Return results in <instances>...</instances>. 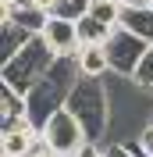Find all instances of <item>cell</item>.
<instances>
[{
  "instance_id": "obj_1",
  "label": "cell",
  "mask_w": 153,
  "mask_h": 157,
  "mask_svg": "<svg viewBox=\"0 0 153 157\" xmlns=\"http://www.w3.org/2000/svg\"><path fill=\"white\" fill-rule=\"evenodd\" d=\"M78 78H82V71H78L75 57H57L50 64V71L25 93V114L43 128L47 118L68 104V97H71V89H75Z\"/></svg>"
},
{
  "instance_id": "obj_2",
  "label": "cell",
  "mask_w": 153,
  "mask_h": 157,
  "mask_svg": "<svg viewBox=\"0 0 153 157\" xmlns=\"http://www.w3.org/2000/svg\"><path fill=\"white\" fill-rule=\"evenodd\" d=\"M64 107L82 121L89 143L103 147L107 139H110V93H107L103 78H86L82 75L75 82V89H71V97H68Z\"/></svg>"
},
{
  "instance_id": "obj_3",
  "label": "cell",
  "mask_w": 153,
  "mask_h": 157,
  "mask_svg": "<svg viewBox=\"0 0 153 157\" xmlns=\"http://www.w3.org/2000/svg\"><path fill=\"white\" fill-rule=\"evenodd\" d=\"M54 61H57V54L47 47V39H43V36H32L29 43L7 61V64H0V82H7V86L18 89V93H29L39 78L50 71Z\"/></svg>"
},
{
  "instance_id": "obj_4",
  "label": "cell",
  "mask_w": 153,
  "mask_h": 157,
  "mask_svg": "<svg viewBox=\"0 0 153 157\" xmlns=\"http://www.w3.org/2000/svg\"><path fill=\"white\" fill-rule=\"evenodd\" d=\"M103 47H107V57H110V71L132 78L135 68H139V61H143V54L150 50V39H143L139 32L128 29V25H118Z\"/></svg>"
},
{
  "instance_id": "obj_5",
  "label": "cell",
  "mask_w": 153,
  "mask_h": 157,
  "mask_svg": "<svg viewBox=\"0 0 153 157\" xmlns=\"http://www.w3.org/2000/svg\"><path fill=\"white\" fill-rule=\"evenodd\" d=\"M43 139H47V147H54L57 154H64V157H75L82 147H89V136H86V128H82V121H78L68 107L54 111V114L47 118Z\"/></svg>"
},
{
  "instance_id": "obj_6",
  "label": "cell",
  "mask_w": 153,
  "mask_h": 157,
  "mask_svg": "<svg viewBox=\"0 0 153 157\" xmlns=\"http://www.w3.org/2000/svg\"><path fill=\"white\" fill-rule=\"evenodd\" d=\"M39 36L47 39V47L54 50L57 57H75L78 47H82V39H78V21L75 18H61V14H50Z\"/></svg>"
},
{
  "instance_id": "obj_7",
  "label": "cell",
  "mask_w": 153,
  "mask_h": 157,
  "mask_svg": "<svg viewBox=\"0 0 153 157\" xmlns=\"http://www.w3.org/2000/svg\"><path fill=\"white\" fill-rule=\"evenodd\" d=\"M75 64H78V71H82L86 78L110 75V57H107V47H103V43H86V47H78Z\"/></svg>"
},
{
  "instance_id": "obj_8",
  "label": "cell",
  "mask_w": 153,
  "mask_h": 157,
  "mask_svg": "<svg viewBox=\"0 0 153 157\" xmlns=\"http://www.w3.org/2000/svg\"><path fill=\"white\" fill-rule=\"evenodd\" d=\"M29 39H32V32L21 29L18 21H0V64H7Z\"/></svg>"
},
{
  "instance_id": "obj_9",
  "label": "cell",
  "mask_w": 153,
  "mask_h": 157,
  "mask_svg": "<svg viewBox=\"0 0 153 157\" xmlns=\"http://www.w3.org/2000/svg\"><path fill=\"white\" fill-rule=\"evenodd\" d=\"M121 25H128L132 32H139L143 39L153 43V7H125L121 11Z\"/></svg>"
},
{
  "instance_id": "obj_10",
  "label": "cell",
  "mask_w": 153,
  "mask_h": 157,
  "mask_svg": "<svg viewBox=\"0 0 153 157\" xmlns=\"http://www.w3.org/2000/svg\"><path fill=\"white\" fill-rule=\"evenodd\" d=\"M114 29L118 25H107V21L93 18V14H82V18H78V39H82V47H86V43H107Z\"/></svg>"
},
{
  "instance_id": "obj_11",
  "label": "cell",
  "mask_w": 153,
  "mask_h": 157,
  "mask_svg": "<svg viewBox=\"0 0 153 157\" xmlns=\"http://www.w3.org/2000/svg\"><path fill=\"white\" fill-rule=\"evenodd\" d=\"M121 11H125L121 0H93V4H89V14L100 18V21H107V25H121Z\"/></svg>"
},
{
  "instance_id": "obj_12",
  "label": "cell",
  "mask_w": 153,
  "mask_h": 157,
  "mask_svg": "<svg viewBox=\"0 0 153 157\" xmlns=\"http://www.w3.org/2000/svg\"><path fill=\"white\" fill-rule=\"evenodd\" d=\"M132 78H135L143 89H153V43H150V50L143 54V61H139V68H135Z\"/></svg>"
},
{
  "instance_id": "obj_13",
  "label": "cell",
  "mask_w": 153,
  "mask_h": 157,
  "mask_svg": "<svg viewBox=\"0 0 153 157\" xmlns=\"http://www.w3.org/2000/svg\"><path fill=\"white\" fill-rule=\"evenodd\" d=\"M103 157H139V154H135L132 143H118V139H114V143L103 147Z\"/></svg>"
},
{
  "instance_id": "obj_14",
  "label": "cell",
  "mask_w": 153,
  "mask_h": 157,
  "mask_svg": "<svg viewBox=\"0 0 153 157\" xmlns=\"http://www.w3.org/2000/svg\"><path fill=\"white\" fill-rule=\"evenodd\" d=\"M139 147H143V150H146V154H150V157H153V121H150V125H146V128H143V136H139Z\"/></svg>"
},
{
  "instance_id": "obj_15",
  "label": "cell",
  "mask_w": 153,
  "mask_h": 157,
  "mask_svg": "<svg viewBox=\"0 0 153 157\" xmlns=\"http://www.w3.org/2000/svg\"><path fill=\"white\" fill-rule=\"evenodd\" d=\"M36 157H64V154H57L54 147H47V139H39L36 143Z\"/></svg>"
},
{
  "instance_id": "obj_16",
  "label": "cell",
  "mask_w": 153,
  "mask_h": 157,
  "mask_svg": "<svg viewBox=\"0 0 153 157\" xmlns=\"http://www.w3.org/2000/svg\"><path fill=\"white\" fill-rule=\"evenodd\" d=\"M75 157H103V147H96V143H89V147H82Z\"/></svg>"
},
{
  "instance_id": "obj_17",
  "label": "cell",
  "mask_w": 153,
  "mask_h": 157,
  "mask_svg": "<svg viewBox=\"0 0 153 157\" xmlns=\"http://www.w3.org/2000/svg\"><path fill=\"white\" fill-rule=\"evenodd\" d=\"M32 7L47 11V14H54V7H57V0H32Z\"/></svg>"
},
{
  "instance_id": "obj_18",
  "label": "cell",
  "mask_w": 153,
  "mask_h": 157,
  "mask_svg": "<svg viewBox=\"0 0 153 157\" xmlns=\"http://www.w3.org/2000/svg\"><path fill=\"white\" fill-rule=\"evenodd\" d=\"M121 4H125V7H150L153 0H121Z\"/></svg>"
},
{
  "instance_id": "obj_19",
  "label": "cell",
  "mask_w": 153,
  "mask_h": 157,
  "mask_svg": "<svg viewBox=\"0 0 153 157\" xmlns=\"http://www.w3.org/2000/svg\"><path fill=\"white\" fill-rule=\"evenodd\" d=\"M14 7H32V0H11Z\"/></svg>"
},
{
  "instance_id": "obj_20",
  "label": "cell",
  "mask_w": 153,
  "mask_h": 157,
  "mask_svg": "<svg viewBox=\"0 0 153 157\" xmlns=\"http://www.w3.org/2000/svg\"><path fill=\"white\" fill-rule=\"evenodd\" d=\"M132 147H135V154H139V157H150V154H146V150H143V147H139V139H135Z\"/></svg>"
},
{
  "instance_id": "obj_21",
  "label": "cell",
  "mask_w": 153,
  "mask_h": 157,
  "mask_svg": "<svg viewBox=\"0 0 153 157\" xmlns=\"http://www.w3.org/2000/svg\"><path fill=\"white\" fill-rule=\"evenodd\" d=\"M25 157H36V154H25Z\"/></svg>"
},
{
  "instance_id": "obj_22",
  "label": "cell",
  "mask_w": 153,
  "mask_h": 157,
  "mask_svg": "<svg viewBox=\"0 0 153 157\" xmlns=\"http://www.w3.org/2000/svg\"><path fill=\"white\" fill-rule=\"evenodd\" d=\"M150 121H153V114H150Z\"/></svg>"
},
{
  "instance_id": "obj_23",
  "label": "cell",
  "mask_w": 153,
  "mask_h": 157,
  "mask_svg": "<svg viewBox=\"0 0 153 157\" xmlns=\"http://www.w3.org/2000/svg\"><path fill=\"white\" fill-rule=\"evenodd\" d=\"M150 7H153V4H150Z\"/></svg>"
}]
</instances>
